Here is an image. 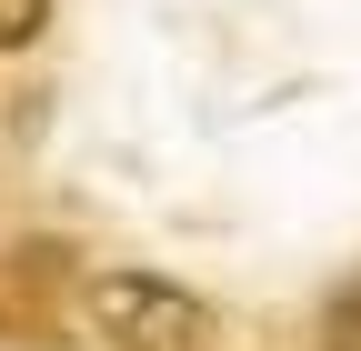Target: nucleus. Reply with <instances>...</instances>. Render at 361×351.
<instances>
[{
    "label": "nucleus",
    "instance_id": "2",
    "mask_svg": "<svg viewBox=\"0 0 361 351\" xmlns=\"http://www.w3.org/2000/svg\"><path fill=\"white\" fill-rule=\"evenodd\" d=\"M40 20H51V0H0V51H30Z\"/></svg>",
    "mask_w": 361,
    "mask_h": 351
},
{
    "label": "nucleus",
    "instance_id": "3",
    "mask_svg": "<svg viewBox=\"0 0 361 351\" xmlns=\"http://www.w3.org/2000/svg\"><path fill=\"white\" fill-rule=\"evenodd\" d=\"M331 351H361V291L341 301V312H331Z\"/></svg>",
    "mask_w": 361,
    "mask_h": 351
},
{
    "label": "nucleus",
    "instance_id": "1",
    "mask_svg": "<svg viewBox=\"0 0 361 351\" xmlns=\"http://www.w3.org/2000/svg\"><path fill=\"white\" fill-rule=\"evenodd\" d=\"M90 331L111 351H211V301H191L161 271H101L90 281Z\"/></svg>",
    "mask_w": 361,
    "mask_h": 351
}]
</instances>
